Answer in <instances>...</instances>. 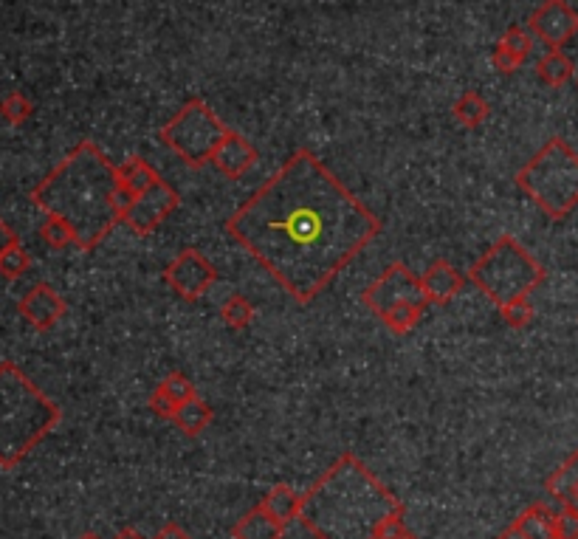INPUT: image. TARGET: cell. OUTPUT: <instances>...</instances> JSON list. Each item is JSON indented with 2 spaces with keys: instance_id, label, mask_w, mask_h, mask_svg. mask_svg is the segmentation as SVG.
<instances>
[{
  "instance_id": "6da1fadb",
  "label": "cell",
  "mask_w": 578,
  "mask_h": 539,
  "mask_svg": "<svg viewBox=\"0 0 578 539\" xmlns=\"http://www.w3.org/2000/svg\"><path fill=\"white\" fill-rule=\"evenodd\" d=\"M226 229L305 305L378 238L381 221L311 150H297L237 209Z\"/></svg>"
},
{
  "instance_id": "7a4b0ae2",
  "label": "cell",
  "mask_w": 578,
  "mask_h": 539,
  "mask_svg": "<svg viewBox=\"0 0 578 539\" xmlns=\"http://www.w3.org/2000/svg\"><path fill=\"white\" fill-rule=\"evenodd\" d=\"M119 175L94 142H79L32 190V204L74 226L79 252H94L116 223Z\"/></svg>"
},
{
  "instance_id": "3957f363",
  "label": "cell",
  "mask_w": 578,
  "mask_h": 539,
  "mask_svg": "<svg viewBox=\"0 0 578 539\" xmlns=\"http://www.w3.org/2000/svg\"><path fill=\"white\" fill-rule=\"evenodd\" d=\"M404 506L353 455L342 460L302 497L299 520L319 539H373L378 525Z\"/></svg>"
},
{
  "instance_id": "277c9868",
  "label": "cell",
  "mask_w": 578,
  "mask_h": 539,
  "mask_svg": "<svg viewBox=\"0 0 578 539\" xmlns=\"http://www.w3.org/2000/svg\"><path fill=\"white\" fill-rule=\"evenodd\" d=\"M60 407L15 362L0 365V466L15 469L60 424Z\"/></svg>"
},
{
  "instance_id": "5b68a950",
  "label": "cell",
  "mask_w": 578,
  "mask_h": 539,
  "mask_svg": "<svg viewBox=\"0 0 578 539\" xmlns=\"http://www.w3.org/2000/svg\"><path fill=\"white\" fill-rule=\"evenodd\" d=\"M516 184L547 218L562 221L578 207V153L562 136H553L516 173Z\"/></svg>"
},
{
  "instance_id": "8992f818",
  "label": "cell",
  "mask_w": 578,
  "mask_h": 539,
  "mask_svg": "<svg viewBox=\"0 0 578 539\" xmlns=\"http://www.w3.org/2000/svg\"><path fill=\"white\" fill-rule=\"evenodd\" d=\"M547 271L539 260L511 235L500 238L469 271V283L483 291L497 308L531 297L545 283Z\"/></svg>"
},
{
  "instance_id": "52a82bcc",
  "label": "cell",
  "mask_w": 578,
  "mask_h": 539,
  "mask_svg": "<svg viewBox=\"0 0 578 539\" xmlns=\"http://www.w3.org/2000/svg\"><path fill=\"white\" fill-rule=\"evenodd\" d=\"M229 127L220 122L204 99H189L181 111L161 127V142L187 161L189 167H204L212 161Z\"/></svg>"
},
{
  "instance_id": "ba28073f",
  "label": "cell",
  "mask_w": 578,
  "mask_h": 539,
  "mask_svg": "<svg viewBox=\"0 0 578 539\" xmlns=\"http://www.w3.org/2000/svg\"><path fill=\"white\" fill-rule=\"evenodd\" d=\"M361 300H364V305H367L373 314H378V317H381L387 308L398 305V302H412V305H421V308L429 305L426 294H423L421 277H415L404 263H392L390 269L384 271L373 286L361 294Z\"/></svg>"
},
{
  "instance_id": "9c48e42d",
  "label": "cell",
  "mask_w": 578,
  "mask_h": 539,
  "mask_svg": "<svg viewBox=\"0 0 578 539\" xmlns=\"http://www.w3.org/2000/svg\"><path fill=\"white\" fill-rule=\"evenodd\" d=\"M167 286L181 297V300H198L204 297L209 288L218 283V269L206 260L198 249H184L172 260L164 271Z\"/></svg>"
},
{
  "instance_id": "30bf717a",
  "label": "cell",
  "mask_w": 578,
  "mask_h": 539,
  "mask_svg": "<svg viewBox=\"0 0 578 539\" xmlns=\"http://www.w3.org/2000/svg\"><path fill=\"white\" fill-rule=\"evenodd\" d=\"M528 29L547 48H562L578 34V12L567 0H545L528 17Z\"/></svg>"
},
{
  "instance_id": "8fae6325",
  "label": "cell",
  "mask_w": 578,
  "mask_h": 539,
  "mask_svg": "<svg viewBox=\"0 0 578 539\" xmlns=\"http://www.w3.org/2000/svg\"><path fill=\"white\" fill-rule=\"evenodd\" d=\"M181 204L178 192L172 190L170 184L161 178L156 187H150L147 192H141L139 198L133 201V207L127 212L125 223L136 232V235H150L153 229H158L161 223L172 215V209Z\"/></svg>"
},
{
  "instance_id": "7c38bea8",
  "label": "cell",
  "mask_w": 578,
  "mask_h": 539,
  "mask_svg": "<svg viewBox=\"0 0 578 539\" xmlns=\"http://www.w3.org/2000/svg\"><path fill=\"white\" fill-rule=\"evenodd\" d=\"M17 311H20V317L32 325L34 331L46 333L65 317L68 305L48 283H37L23 300L17 302Z\"/></svg>"
},
{
  "instance_id": "4fadbf2b",
  "label": "cell",
  "mask_w": 578,
  "mask_h": 539,
  "mask_svg": "<svg viewBox=\"0 0 578 539\" xmlns=\"http://www.w3.org/2000/svg\"><path fill=\"white\" fill-rule=\"evenodd\" d=\"M257 150L251 147L240 133H235V130H229L226 133V139L220 142V147L215 150V156H212V164L218 167L220 173L226 175V178H232V181H237V178H243V175L249 173L251 167L257 164Z\"/></svg>"
},
{
  "instance_id": "5bb4252c",
  "label": "cell",
  "mask_w": 578,
  "mask_h": 539,
  "mask_svg": "<svg viewBox=\"0 0 578 539\" xmlns=\"http://www.w3.org/2000/svg\"><path fill=\"white\" fill-rule=\"evenodd\" d=\"M466 283H469V277H466L463 271L454 269L452 263H446V260H435V263L426 269V274L421 277V286H423V294H426V300L438 302V305L454 300V297L463 291Z\"/></svg>"
},
{
  "instance_id": "9a60e30c",
  "label": "cell",
  "mask_w": 578,
  "mask_h": 539,
  "mask_svg": "<svg viewBox=\"0 0 578 539\" xmlns=\"http://www.w3.org/2000/svg\"><path fill=\"white\" fill-rule=\"evenodd\" d=\"M285 523L271 517L266 508L257 506L235 525V539H282Z\"/></svg>"
},
{
  "instance_id": "2e32d148",
  "label": "cell",
  "mask_w": 578,
  "mask_h": 539,
  "mask_svg": "<svg viewBox=\"0 0 578 539\" xmlns=\"http://www.w3.org/2000/svg\"><path fill=\"white\" fill-rule=\"evenodd\" d=\"M536 77L550 88H562L570 80H576V65L562 48H550L545 57L536 63Z\"/></svg>"
},
{
  "instance_id": "e0dca14e",
  "label": "cell",
  "mask_w": 578,
  "mask_h": 539,
  "mask_svg": "<svg viewBox=\"0 0 578 539\" xmlns=\"http://www.w3.org/2000/svg\"><path fill=\"white\" fill-rule=\"evenodd\" d=\"M516 528L528 539H556V514L545 503H533L516 517Z\"/></svg>"
},
{
  "instance_id": "ac0fdd59",
  "label": "cell",
  "mask_w": 578,
  "mask_h": 539,
  "mask_svg": "<svg viewBox=\"0 0 578 539\" xmlns=\"http://www.w3.org/2000/svg\"><path fill=\"white\" fill-rule=\"evenodd\" d=\"M116 175H119V184H122L127 192H133L136 198H139L141 192H147L150 187H156L158 181H161V175H158L147 161L139 159V156L127 159L125 164H119V167H116Z\"/></svg>"
},
{
  "instance_id": "d6986e66",
  "label": "cell",
  "mask_w": 578,
  "mask_h": 539,
  "mask_svg": "<svg viewBox=\"0 0 578 539\" xmlns=\"http://www.w3.org/2000/svg\"><path fill=\"white\" fill-rule=\"evenodd\" d=\"M578 489V449L564 460L562 466L550 475L547 480V494L559 503V506H570L573 494Z\"/></svg>"
},
{
  "instance_id": "ffe728a7",
  "label": "cell",
  "mask_w": 578,
  "mask_h": 539,
  "mask_svg": "<svg viewBox=\"0 0 578 539\" xmlns=\"http://www.w3.org/2000/svg\"><path fill=\"white\" fill-rule=\"evenodd\" d=\"M263 508L280 523H291V520H299V514H302V494L291 486H274L263 500Z\"/></svg>"
},
{
  "instance_id": "44dd1931",
  "label": "cell",
  "mask_w": 578,
  "mask_h": 539,
  "mask_svg": "<svg viewBox=\"0 0 578 539\" xmlns=\"http://www.w3.org/2000/svg\"><path fill=\"white\" fill-rule=\"evenodd\" d=\"M172 421L178 424V429H184L187 435H198V432H204L212 424V407L201 396L189 398V401H184L178 407V413H175Z\"/></svg>"
},
{
  "instance_id": "7402d4cb",
  "label": "cell",
  "mask_w": 578,
  "mask_h": 539,
  "mask_svg": "<svg viewBox=\"0 0 578 539\" xmlns=\"http://www.w3.org/2000/svg\"><path fill=\"white\" fill-rule=\"evenodd\" d=\"M454 119L460 122L463 127H480L488 119V113H491V105L485 102L483 94H477V91H466V94L460 96L457 102H454Z\"/></svg>"
},
{
  "instance_id": "603a6c76",
  "label": "cell",
  "mask_w": 578,
  "mask_h": 539,
  "mask_svg": "<svg viewBox=\"0 0 578 539\" xmlns=\"http://www.w3.org/2000/svg\"><path fill=\"white\" fill-rule=\"evenodd\" d=\"M40 238L46 243L48 249H68V246H77V232L74 226L60 218V215H51L46 212V221L40 223Z\"/></svg>"
},
{
  "instance_id": "cb8c5ba5",
  "label": "cell",
  "mask_w": 578,
  "mask_h": 539,
  "mask_svg": "<svg viewBox=\"0 0 578 539\" xmlns=\"http://www.w3.org/2000/svg\"><path fill=\"white\" fill-rule=\"evenodd\" d=\"M423 311L426 308H421V305H412V302H398V305H392V308H387L384 314H381V319H384V325L390 328L392 333H398V336H404V333H409L418 322H421Z\"/></svg>"
},
{
  "instance_id": "d4e9b609",
  "label": "cell",
  "mask_w": 578,
  "mask_h": 539,
  "mask_svg": "<svg viewBox=\"0 0 578 539\" xmlns=\"http://www.w3.org/2000/svg\"><path fill=\"white\" fill-rule=\"evenodd\" d=\"M29 269H32V254L23 249L20 238L12 240V243L6 246V252L0 254V274H3L6 280H20Z\"/></svg>"
},
{
  "instance_id": "484cf974",
  "label": "cell",
  "mask_w": 578,
  "mask_h": 539,
  "mask_svg": "<svg viewBox=\"0 0 578 539\" xmlns=\"http://www.w3.org/2000/svg\"><path fill=\"white\" fill-rule=\"evenodd\" d=\"M533 43H536V37L531 34V29H528V26H516L514 23V26L505 29V34H502L497 46H502L505 51H511L519 63H525V60L531 57Z\"/></svg>"
},
{
  "instance_id": "4316f807",
  "label": "cell",
  "mask_w": 578,
  "mask_h": 539,
  "mask_svg": "<svg viewBox=\"0 0 578 539\" xmlns=\"http://www.w3.org/2000/svg\"><path fill=\"white\" fill-rule=\"evenodd\" d=\"M220 317L223 322L229 325V328H235V331H243V328H249L251 319H254V305H251L246 297H240V294H232L229 300L220 305Z\"/></svg>"
},
{
  "instance_id": "83f0119b",
  "label": "cell",
  "mask_w": 578,
  "mask_h": 539,
  "mask_svg": "<svg viewBox=\"0 0 578 539\" xmlns=\"http://www.w3.org/2000/svg\"><path fill=\"white\" fill-rule=\"evenodd\" d=\"M34 105L32 99L26 94H20V91H12V94L6 96L3 102H0V116H3V122H9V125H26L29 119H32Z\"/></svg>"
},
{
  "instance_id": "f1b7e54d",
  "label": "cell",
  "mask_w": 578,
  "mask_h": 539,
  "mask_svg": "<svg viewBox=\"0 0 578 539\" xmlns=\"http://www.w3.org/2000/svg\"><path fill=\"white\" fill-rule=\"evenodd\" d=\"M158 390H164V393H167V396H170L178 407H181L184 401H189V398L198 396V393H195V384H192L184 373H170L167 379L161 381V387H158Z\"/></svg>"
},
{
  "instance_id": "f546056e",
  "label": "cell",
  "mask_w": 578,
  "mask_h": 539,
  "mask_svg": "<svg viewBox=\"0 0 578 539\" xmlns=\"http://www.w3.org/2000/svg\"><path fill=\"white\" fill-rule=\"evenodd\" d=\"M500 314H502V319L511 325V328H525V325H531L533 305L528 297H522V300H514V302H508V305H502Z\"/></svg>"
},
{
  "instance_id": "4dcf8cb0",
  "label": "cell",
  "mask_w": 578,
  "mask_h": 539,
  "mask_svg": "<svg viewBox=\"0 0 578 539\" xmlns=\"http://www.w3.org/2000/svg\"><path fill=\"white\" fill-rule=\"evenodd\" d=\"M556 539H578V508L562 506L556 514Z\"/></svg>"
},
{
  "instance_id": "1f68e13d",
  "label": "cell",
  "mask_w": 578,
  "mask_h": 539,
  "mask_svg": "<svg viewBox=\"0 0 578 539\" xmlns=\"http://www.w3.org/2000/svg\"><path fill=\"white\" fill-rule=\"evenodd\" d=\"M407 525H404V514H392L387 517L384 523L378 525V531H375V539H401L407 537Z\"/></svg>"
},
{
  "instance_id": "d6a6232c",
  "label": "cell",
  "mask_w": 578,
  "mask_h": 539,
  "mask_svg": "<svg viewBox=\"0 0 578 539\" xmlns=\"http://www.w3.org/2000/svg\"><path fill=\"white\" fill-rule=\"evenodd\" d=\"M150 410L156 415H161V418H175V413H178V404L172 401L164 390H156L153 396H150Z\"/></svg>"
},
{
  "instance_id": "836d02e7",
  "label": "cell",
  "mask_w": 578,
  "mask_h": 539,
  "mask_svg": "<svg viewBox=\"0 0 578 539\" xmlns=\"http://www.w3.org/2000/svg\"><path fill=\"white\" fill-rule=\"evenodd\" d=\"M491 65H494L500 74H514L516 68H522V63L516 60L514 54H511V51H505L502 46L494 48V54H491Z\"/></svg>"
},
{
  "instance_id": "e575fe53",
  "label": "cell",
  "mask_w": 578,
  "mask_h": 539,
  "mask_svg": "<svg viewBox=\"0 0 578 539\" xmlns=\"http://www.w3.org/2000/svg\"><path fill=\"white\" fill-rule=\"evenodd\" d=\"M156 539H189V534L184 528H178V525H164L156 534Z\"/></svg>"
},
{
  "instance_id": "d590c367",
  "label": "cell",
  "mask_w": 578,
  "mask_h": 539,
  "mask_svg": "<svg viewBox=\"0 0 578 539\" xmlns=\"http://www.w3.org/2000/svg\"><path fill=\"white\" fill-rule=\"evenodd\" d=\"M12 240H17V235H15V229H9L6 223L0 221V254L6 252V246L12 243Z\"/></svg>"
},
{
  "instance_id": "8d00e7d4",
  "label": "cell",
  "mask_w": 578,
  "mask_h": 539,
  "mask_svg": "<svg viewBox=\"0 0 578 539\" xmlns=\"http://www.w3.org/2000/svg\"><path fill=\"white\" fill-rule=\"evenodd\" d=\"M500 539H528V537H525L516 525H511V528H505V531H502Z\"/></svg>"
},
{
  "instance_id": "74e56055",
  "label": "cell",
  "mask_w": 578,
  "mask_h": 539,
  "mask_svg": "<svg viewBox=\"0 0 578 539\" xmlns=\"http://www.w3.org/2000/svg\"><path fill=\"white\" fill-rule=\"evenodd\" d=\"M113 539H144V537H141L136 528H122V531H119Z\"/></svg>"
},
{
  "instance_id": "f35d334b",
  "label": "cell",
  "mask_w": 578,
  "mask_h": 539,
  "mask_svg": "<svg viewBox=\"0 0 578 539\" xmlns=\"http://www.w3.org/2000/svg\"><path fill=\"white\" fill-rule=\"evenodd\" d=\"M570 506L578 508V489H576V494H573V500H570Z\"/></svg>"
},
{
  "instance_id": "ab89813d",
  "label": "cell",
  "mask_w": 578,
  "mask_h": 539,
  "mask_svg": "<svg viewBox=\"0 0 578 539\" xmlns=\"http://www.w3.org/2000/svg\"><path fill=\"white\" fill-rule=\"evenodd\" d=\"M79 539H102V537H96V534H85V537H79Z\"/></svg>"
},
{
  "instance_id": "60d3db41",
  "label": "cell",
  "mask_w": 578,
  "mask_h": 539,
  "mask_svg": "<svg viewBox=\"0 0 578 539\" xmlns=\"http://www.w3.org/2000/svg\"><path fill=\"white\" fill-rule=\"evenodd\" d=\"M401 539H418V537H412V534H407V537H401Z\"/></svg>"
},
{
  "instance_id": "b9f144b4",
  "label": "cell",
  "mask_w": 578,
  "mask_h": 539,
  "mask_svg": "<svg viewBox=\"0 0 578 539\" xmlns=\"http://www.w3.org/2000/svg\"><path fill=\"white\" fill-rule=\"evenodd\" d=\"M576 88H578V74H576Z\"/></svg>"
},
{
  "instance_id": "7bdbcfd3",
  "label": "cell",
  "mask_w": 578,
  "mask_h": 539,
  "mask_svg": "<svg viewBox=\"0 0 578 539\" xmlns=\"http://www.w3.org/2000/svg\"><path fill=\"white\" fill-rule=\"evenodd\" d=\"M373 539H375V537H373Z\"/></svg>"
}]
</instances>
